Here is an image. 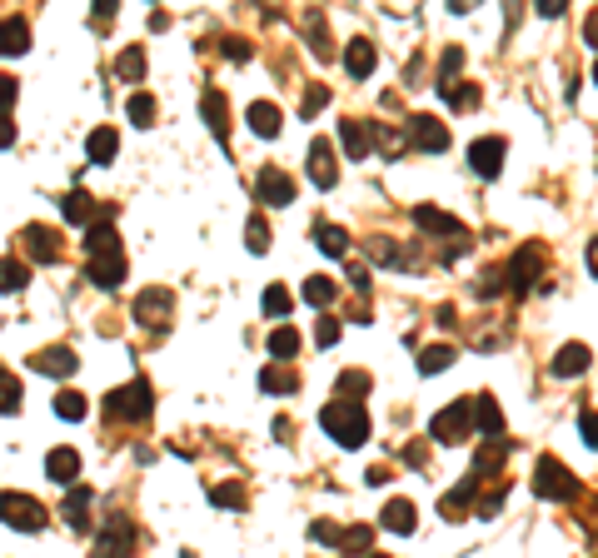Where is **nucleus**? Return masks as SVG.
<instances>
[{"mask_svg": "<svg viewBox=\"0 0 598 558\" xmlns=\"http://www.w3.org/2000/svg\"><path fill=\"white\" fill-rule=\"evenodd\" d=\"M319 424H324V434H330L339 449H359L370 439V414H364V404H355V399H330L324 414H319Z\"/></svg>", "mask_w": 598, "mask_h": 558, "instance_id": "f257e3e1", "label": "nucleus"}, {"mask_svg": "<svg viewBox=\"0 0 598 558\" xmlns=\"http://www.w3.org/2000/svg\"><path fill=\"white\" fill-rule=\"evenodd\" d=\"M150 409H155V389L145 379H130V384H120V389L105 394V414L120 418V424H145Z\"/></svg>", "mask_w": 598, "mask_h": 558, "instance_id": "f03ea898", "label": "nucleus"}, {"mask_svg": "<svg viewBox=\"0 0 598 558\" xmlns=\"http://www.w3.org/2000/svg\"><path fill=\"white\" fill-rule=\"evenodd\" d=\"M534 494L538 498H554V504H569V498H578V479L569 474V464L554 454H544L534 464Z\"/></svg>", "mask_w": 598, "mask_h": 558, "instance_id": "7ed1b4c3", "label": "nucleus"}, {"mask_svg": "<svg viewBox=\"0 0 598 558\" xmlns=\"http://www.w3.org/2000/svg\"><path fill=\"white\" fill-rule=\"evenodd\" d=\"M0 519L11 523L15 533H40V529H45V504L30 498V494L5 489V494H0Z\"/></svg>", "mask_w": 598, "mask_h": 558, "instance_id": "20e7f679", "label": "nucleus"}, {"mask_svg": "<svg viewBox=\"0 0 598 558\" xmlns=\"http://www.w3.org/2000/svg\"><path fill=\"white\" fill-rule=\"evenodd\" d=\"M135 324H145V330L165 334L170 330V315H175V294L165 290V284H155V290H140V299H135Z\"/></svg>", "mask_w": 598, "mask_h": 558, "instance_id": "39448f33", "label": "nucleus"}, {"mask_svg": "<svg viewBox=\"0 0 598 558\" xmlns=\"http://www.w3.org/2000/svg\"><path fill=\"white\" fill-rule=\"evenodd\" d=\"M429 434L439 439V444H464V439L474 434V399H458V404L439 409L434 424H429Z\"/></svg>", "mask_w": 598, "mask_h": 558, "instance_id": "423d86ee", "label": "nucleus"}, {"mask_svg": "<svg viewBox=\"0 0 598 558\" xmlns=\"http://www.w3.org/2000/svg\"><path fill=\"white\" fill-rule=\"evenodd\" d=\"M140 544V529L125 519V514H115L110 523H100V538H95V558H130Z\"/></svg>", "mask_w": 598, "mask_h": 558, "instance_id": "0eeeda50", "label": "nucleus"}, {"mask_svg": "<svg viewBox=\"0 0 598 558\" xmlns=\"http://www.w3.org/2000/svg\"><path fill=\"white\" fill-rule=\"evenodd\" d=\"M409 145L424 150V155H444L449 150V125L439 115H414V120H409Z\"/></svg>", "mask_w": 598, "mask_h": 558, "instance_id": "6e6552de", "label": "nucleus"}, {"mask_svg": "<svg viewBox=\"0 0 598 558\" xmlns=\"http://www.w3.org/2000/svg\"><path fill=\"white\" fill-rule=\"evenodd\" d=\"M504 155H509V145L498 135H484V140H474L469 145V165L479 179H498V170H504Z\"/></svg>", "mask_w": 598, "mask_h": 558, "instance_id": "1a4fd4ad", "label": "nucleus"}, {"mask_svg": "<svg viewBox=\"0 0 598 558\" xmlns=\"http://www.w3.org/2000/svg\"><path fill=\"white\" fill-rule=\"evenodd\" d=\"M20 244H26V254L36 265H55L65 240H60V229H51V225H26L20 229Z\"/></svg>", "mask_w": 598, "mask_h": 558, "instance_id": "9d476101", "label": "nucleus"}, {"mask_svg": "<svg viewBox=\"0 0 598 558\" xmlns=\"http://www.w3.org/2000/svg\"><path fill=\"white\" fill-rule=\"evenodd\" d=\"M504 275H509V284L519 294H529L538 284V275H544V250H538V244H523L519 254H514V265L504 269Z\"/></svg>", "mask_w": 598, "mask_h": 558, "instance_id": "9b49d317", "label": "nucleus"}, {"mask_svg": "<svg viewBox=\"0 0 598 558\" xmlns=\"http://www.w3.org/2000/svg\"><path fill=\"white\" fill-rule=\"evenodd\" d=\"M255 200L259 204H290L294 200V179L284 175L280 165H265V170H259V179H255Z\"/></svg>", "mask_w": 598, "mask_h": 558, "instance_id": "f8f14e48", "label": "nucleus"}, {"mask_svg": "<svg viewBox=\"0 0 598 558\" xmlns=\"http://www.w3.org/2000/svg\"><path fill=\"white\" fill-rule=\"evenodd\" d=\"M414 225L429 229V235H449V240L469 244V229L458 225L454 215H444V210H434V204H414Z\"/></svg>", "mask_w": 598, "mask_h": 558, "instance_id": "ddd939ff", "label": "nucleus"}, {"mask_svg": "<svg viewBox=\"0 0 598 558\" xmlns=\"http://www.w3.org/2000/svg\"><path fill=\"white\" fill-rule=\"evenodd\" d=\"M30 364H36L40 374H51V379H70V374L80 369V359H76V349L51 344V349H36V355H30Z\"/></svg>", "mask_w": 598, "mask_h": 558, "instance_id": "4468645a", "label": "nucleus"}, {"mask_svg": "<svg viewBox=\"0 0 598 558\" xmlns=\"http://www.w3.org/2000/svg\"><path fill=\"white\" fill-rule=\"evenodd\" d=\"M60 215L70 219V225H85V229H90V225H95V219H115V210H100V204H95V200H90V195H85V190H80V185H76V190L65 195Z\"/></svg>", "mask_w": 598, "mask_h": 558, "instance_id": "2eb2a0df", "label": "nucleus"}, {"mask_svg": "<svg viewBox=\"0 0 598 558\" xmlns=\"http://www.w3.org/2000/svg\"><path fill=\"white\" fill-rule=\"evenodd\" d=\"M309 179H315V190H334L339 165H334V145H330V140H315V145H309Z\"/></svg>", "mask_w": 598, "mask_h": 558, "instance_id": "dca6fc26", "label": "nucleus"}, {"mask_svg": "<svg viewBox=\"0 0 598 558\" xmlns=\"http://www.w3.org/2000/svg\"><path fill=\"white\" fill-rule=\"evenodd\" d=\"M90 284H95V290H120V284H125V254H100V259H90Z\"/></svg>", "mask_w": 598, "mask_h": 558, "instance_id": "f3484780", "label": "nucleus"}, {"mask_svg": "<svg viewBox=\"0 0 598 558\" xmlns=\"http://www.w3.org/2000/svg\"><path fill=\"white\" fill-rule=\"evenodd\" d=\"M479 489H484V479H474L469 474L458 489H449V494L439 498V514H444V519H464V514L474 508V494H479Z\"/></svg>", "mask_w": 598, "mask_h": 558, "instance_id": "a211bd4d", "label": "nucleus"}, {"mask_svg": "<svg viewBox=\"0 0 598 558\" xmlns=\"http://www.w3.org/2000/svg\"><path fill=\"white\" fill-rule=\"evenodd\" d=\"M200 115H204V125H210V135H219V145L229 140V105L219 90H204L200 95Z\"/></svg>", "mask_w": 598, "mask_h": 558, "instance_id": "6ab92c4d", "label": "nucleus"}, {"mask_svg": "<svg viewBox=\"0 0 598 558\" xmlns=\"http://www.w3.org/2000/svg\"><path fill=\"white\" fill-rule=\"evenodd\" d=\"M474 429L489 434V439H498V434H504V409H498L494 394H479V399H474Z\"/></svg>", "mask_w": 598, "mask_h": 558, "instance_id": "aec40b11", "label": "nucleus"}, {"mask_svg": "<svg viewBox=\"0 0 598 558\" xmlns=\"http://www.w3.org/2000/svg\"><path fill=\"white\" fill-rule=\"evenodd\" d=\"M588 359H594L588 344H563L559 355H554V374H559V379H578V374L588 369Z\"/></svg>", "mask_w": 598, "mask_h": 558, "instance_id": "412c9836", "label": "nucleus"}, {"mask_svg": "<svg viewBox=\"0 0 598 558\" xmlns=\"http://www.w3.org/2000/svg\"><path fill=\"white\" fill-rule=\"evenodd\" d=\"M30 51V26L20 15H5L0 20V55H26Z\"/></svg>", "mask_w": 598, "mask_h": 558, "instance_id": "4be33fe9", "label": "nucleus"}, {"mask_svg": "<svg viewBox=\"0 0 598 558\" xmlns=\"http://www.w3.org/2000/svg\"><path fill=\"white\" fill-rule=\"evenodd\" d=\"M85 250H90V259H100V254H120V235H115L110 219H95V225L85 229Z\"/></svg>", "mask_w": 598, "mask_h": 558, "instance_id": "5701e85b", "label": "nucleus"}, {"mask_svg": "<svg viewBox=\"0 0 598 558\" xmlns=\"http://www.w3.org/2000/svg\"><path fill=\"white\" fill-rule=\"evenodd\" d=\"M379 523L389 533H414L419 514H414V504H409V498H389V504H384V514H379Z\"/></svg>", "mask_w": 598, "mask_h": 558, "instance_id": "b1692460", "label": "nucleus"}, {"mask_svg": "<svg viewBox=\"0 0 598 558\" xmlns=\"http://www.w3.org/2000/svg\"><path fill=\"white\" fill-rule=\"evenodd\" d=\"M259 389H265V394H294V389H299V369H294V364L259 369Z\"/></svg>", "mask_w": 598, "mask_h": 558, "instance_id": "393cba45", "label": "nucleus"}, {"mask_svg": "<svg viewBox=\"0 0 598 558\" xmlns=\"http://www.w3.org/2000/svg\"><path fill=\"white\" fill-rule=\"evenodd\" d=\"M244 120H250V130H255L259 140H275V135H280V105H269V100H255V105H250V115H244Z\"/></svg>", "mask_w": 598, "mask_h": 558, "instance_id": "a878e982", "label": "nucleus"}, {"mask_svg": "<svg viewBox=\"0 0 598 558\" xmlns=\"http://www.w3.org/2000/svg\"><path fill=\"white\" fill-rule=\"evenodd\" d=\"M45 474H51L55 483H76L80 454H76V449H51V454H45Z\"/></svg>", "mask_w": 598, "mask_h": 558, "instance_id": "bb28decb", "label": "nucleus"}, {"mask_svg": "<svg viewBox=\"0 0 598 558\" xmlns=\"http://www.w3.org/2000/svg\"><path fill=\"white\" fill-rule=\"evenodd\" d=\"M115 150H120V135H115L110 125L90 130V140H85V155L95 160V165H110V160H115Z\"/></svg>", "mask_w": 598, "mask_h": 558, "instance_id": "cd10ccee", "label": "nucleus"}, {"mask_svg": "<svg viewBox=\"0 0 598 558\" xmlns=\"http://www.w3.org/2000/svg\"><path fill=\"white\" fill-rule=\"evenodd\" d=\"M344 70H349L355 80L370 76V70H374V45H370V40H349V45H344Z\"/></svg>", "mask_w": 598, "mask_h": 558, "instance_id": "c85d7f7f", "label": "nucleus"}, {"mask_svg": "<svg viewBox=\"0 0 598 558\" xmlns=\"http://www.w3.org/2000/svg\"><path fill=\"white\" fill-rule=\"evenodd\" d=\"M26 284H30V265L20 254H5L0 259V294H15V290H26Z\"/></svg>", "mask_w": 598, "mask_h": 558, "instance_id": "c756f323", "label": "nucleus"}, {"mask_svg": "<svg viewBox=\"0 0 598 558\" xmlns=\"http://www.w3.org/2000/svg\"><path fill=\"white\" fill-rule=\"evenodd\" d=\"M339 140H344V155H349V160H364V155H370V125H364V120H344Z\"/></svg>", "mask_w": 598, "mask_h": 558, "instance_id": "7c9ffc66", "label": "nucleus"}, {"mask_svg": "<svg viewBox=\"0 0 598 558\" xmlns=\"http://www.w3.org/2000/svg\"><path fill=\"white\" fill-rule=\"evenodd\" d=\"M90 498H95V489H90V483H76V489L65 494V523H70V529H90V523H85Z\"/></svg>", "mask_w": 598, "mask_h": 558, "instance_id": "2f4dec72", "label": "nucleus"}, {"mask_svg": "<svg viewBox=\"0 0 598 558\" xmlns=\"http://www.w3.org/2000/svg\"><path fill=\"white\" fill-rule=\"evenodd\" d=\"M315 244L330 254V259H344V254H349V229H339V225H315Z\"/></svg>", "mask_w": 598, "mask_h": 558, "instance_id": "473e14b6", "label": "nucleus"}, {"mask_svg": "<svg viewBox=\"0 0 598 558\" xmlns=\"http://www.w3.org/2000/svg\"><path fill=\"white\" fill-rule=\"evenodd\" d=\"M299 20H305V30H309V51H315L319 60H330L334 45H330V36H324V11H305Z\"/></svg>", "mask_w": 598, "mask_h": 558, "instance_id": "72a5a7b5", "label": "nucleus"}, {"mask_svg": "<svg viewBox=\"0 0 598 558\" xmlns=\"http://www.w3.org/2000/svg\"><path fill=\"white\" fill-rule=\"evenodd\" d=\"M504 458H509V449L498 444V439H489L484 449H479V458H474V479H489V474L504 469Z\"/></svg>", "mask_w": 598, "mask_h": 558, "instance_id": "f704fd0d", "label": "nucleus"}, {"mask_svg": "<svg viewBox=\"0 0 598 558\" xmlns=\"http://www.w3.org/2000/svg\"><path fill=\"white\" fill-rule=\"evenodd\" d=\"M334 294H339V284H334L330 275H309V279H305V299H309L315 309H330Z\"/></svg>", "mask_w": 598, "mask_h": 558, "instance_id": "c9c22d12", "label": "nucleus"}, {"mask_svg": "<svg viewBox=\"0 0 598 558\" xmlns=\"http://www.w3.org/2000/svg\"><path fill=\"white\" fill-rule=\"evenodd\" d=\"M449 364H454V344H429V349H419V374H444Z\"/></svg>", "mask_w": 598, "mask_h": 558, "instance_id": "e433bc0d", "label": "nucleus"}, {"mask_svg": "<svg viewBox=\"0 0 598 558\" xmlns=\"http://www.w3.org/2000/svg\"><path fill=\"white\" fill-rule=\"evenodd\" d=\"M115 70H120L125 85H140V80H145V51H140V45H130V51L115 60Z\"/></svg>", "mask_w": 598, "mask_h": 558, "instance_id": "4c0bfd02", "label": "nucleus"}, {"mask_svg": "<svg viewBox=\"0 0 598 558\" xmlns=\"http://www.w3.org/2000/svg\"><path fill=\"white\" fill-rule=\"evenodd\" d=\"M55 414H60V418H70V424H80V418L90 414V409H85V394H76V389H60V394H55Z\"/></svg>", "mask_w": 598, "mask_h": 558, "instance_id": "58836bf2", "label": "nucleus"}, {"mask_svg": "<svg viewBox=\"0 0 598 558\" xmlns=\"http://www.w3.org/2000/svg\"><path fill=\"white\" fill-rule=\"evenodd\" d=\"M20 404H26V389H20V379L0 369V414H15Z\"/></svg>", "mask_w": 598, "mask_h": 558, "instance_id": "ea45409f", "label": "nucleus"}, {"mask_svg": "<svg viewBox=\"0 0 598 558\" xmlns=\"http://www.w3.org/2000/svg\"><path fill=\"white\" fill-rule=\"evenodd\" d=\"M439 95H444V105H454V110H474V105L484 100L479 85H439Z\"/></svg>", "mask_w": 598, "mask_h": 558, "instance_id": "a19ab883", "label": "nucleus"}, {"mask_svg": "<svg viewBox=\"0 0 598 558\" xmlns=\"http://www.w3.org/2000/svg\"><path fill=\"white\" fill-rule=\"evenodd\" d=\"M125 115L135 120V125H155V95H145V90H135L125 100Z\"/></svg>", "mask_w": 598, "mask_h": 558, "instance_id": "79ce46f5", "label": "nucleus"}, {"mask_svg": "<svg viewBox=\"0 0 598 558\" xmlns=\"http://www.w3.org/2000/svg\"><path fill=\"white\" fill-rule=\"evenodd\" d=\"M244 250H250V254H269V225L259 215H250V225H244Z\"/></svg>", "mask_w": 598, "mask_h": 558, "instance_id": "37998d69", "label": "nucleus"}, {"mask_svg": "<svg viewBox=\"0 0 598 558\" xmlns=\"http://www.w3.org/2000/svg\"><path fill=\"white\" fill-rule=\"evenodd\" d=\"M370 538H374L370 523H355V529L339 533V554H364V548H370Z\"/></svg>", "mask_w": 598, "mask_h": 558, "instance_id": "c03bdc74", "label": "nucleus"}, {"mask_svg": "<svg viewBox=\"0 0 598 558\" xmlns=\"http://www.w3.org/2000/svg\"><path fill=\"white\" fill-rule=\"evenodd\" d=\"M210 504H219V508H244V504H250V494H244L240 483H215V489H210Z\"/></svg>", "mask_w": 598, "mask_h": 558, "instance_id": "a18cd8bd", "label": "nucleus"}, {"mask_svg": "<svg viewBox=\"0 0 598 558\" xmlns=\"http://www.w3.org/2000/svg\"><path fill=\"white\" fill-rule=\"evenodd\" d=\"M269 355H275V359H294V355H299V334H294V330H275V334H269Z\"/></svg>", "mask_w": 598, "mask_h": 558, "instance_id": "49530a36", "label": "nucleus"}, {"mask_svg": "<svg viewBox=\"0 0 598 558\" xmlns=\"http://www.w3.org/2000/svg\"><path fill=\"white\" fill-rule=\"evenodd\" d=\"M504 284H509V275H504V269H484V275H479V284H474V294H479V299H494Z\"/></svg>", "mask_w": 598, "mask_h": 558, "instance_id": "de8ad7c7", "label": "nucleus"}, {"mask_svg": "<svg viewBox=\"0 0 598 558\" xmlns=\"http://www.w3.org/2000/svg\"><path fill=\"white\" fill-rule=\"evenodd\" d=\"M364 389H370V374L349 369V374H339V384H334V399H349V394H364Z\"/></svg>", "mask_w": 598, "mask_h": 558, "instance_id": "09e8293b", "label": "nucleus"}, {"mask_svg": "<svg viewBox=\"0 0 598 558\" xmlns=\"http://www.w3.org/2000/svg\"><path fill=\"white\" fill-rule=\"evenodd\" d=\"M458 70H464V51H458V45H449L444 60H439V85H454Z\"/></svg>", "mask_w": 598, "mask_h": 558, "instance_id": "8fccbe9b", "label": "nucleus"}, {"mask_svg": "<svg viewBox=\"0 0 598 558\" xmlns=\"http://www.w3.org/2000/svg\"><path fill=\"white\" fill-rule=\"evenodd\" d=\"M324 105H330V85H309V90H305V100H299V115L309 120V115H319Z\"/></svg>", "mask_w": 598, "mask_h": 558, "instance_id": "3c124183", "label": "nucleus"}, {"mask_svg": "<svg viewBox=\"0 0 598 558\" xmlns=\"http://www.w3.org/2000/svg\"><path fill=\"white\" fill-rule=\"evenodd\" d=\"M265 315H290V290H284V284H269L265 290Z\"/></svg>", "mask_w": 598, "mask_h": 558, "instance_id": "603ef678", "label": "nucleus"}, {"mask_svg": "<svg viewBox=\"0 0 598 558\" xmlns=\"http://www.w3.org/2000/svg\"><path fill=\"white\" fill-rule=\"evenodd\" d=\"M315 344H319V349H334V344H339V319H334V315H324V319H319Z\"/></svg>", "mask_w": 598, "mask_h": 558, "instance_id": "864d4df0", "label": "nucleus"}, {"mask_svg": "<svg viewBox=\"0 0 598 558\" xmlns=\"http://www.w3.org/2000/svg\"><path fill=\"white\" fill-rule=\"evenodd\" d=\"M578 429H584V444L598 449V409H578Z\"/></svg>", "mask_w": 598, "mask_h": 558, "instance_id": "5fc2aeb1", "label": "nucleus"}, {"mask_svg": "<svg viewBox=\"0 0 598 558\" xmlns=\"http://www.w3.org/2000/svg\"><path fill=\"white\" fill-rule=\"evenodd\" d=\"M20 100V80H11V76H0V120H5V110Z\"/></svg>", "mask_w": 598, "mask_h": 558, "instance_id": "6e6d98bb", "label": "nucleus"}, {"mask_svg": "<svg viewBox=\"0 0 598 558\" xmlns=\"http://www.w3.org/2000/svg\"><path fill=\"white\" fill-rule=\"evenodd\" d=\"M219 51H225L229 55V60H250V40H240V36H225V40H219Z\"/></svg>", "mask_w": 598, "mask_h": 558, "instance_id": "4d7b16f0", "label": "nucleus"}, {"mask_svg": "<svg viewBox=\"0 0 598 558\" xmlns=\"http://www.w3.org/2000/svg\"><path fill=\"white\" fill-rule=\"evenodd\" d=\"M309 533H315L319 544H334V548H339V533H344V529H334L330 519H319V523H315V529H309Z\"/></svg>", "mask_w": 598, "mask_h": 558, "instance_id": "13d9d810", "label": "nucleus"}, {"mask_svg": "<svg viewBox=\"0 0 598 558\" xmlns=\"http://www.w3.org/2000/svg\"><path fill=\"white\" fill-rule=\"evenodd\" d=\"M404 464H414V469H424V464H429V449H424V444H409V449H404Z\"/></svg>", "mask_w": 598, "mask_h": 558, "instance_id": "bf43d9fd", "label": "nucleus"}, {"mask_svg": "<svg viewBox=\"0 0 598 558\" xmlns=\"http://www.w3.org/2000/svg\"><path fill=\"white\" fill-rule=\"evenodd\" d=\"M15 145V125H11V115H5V120H0V150H11Z\"/></svg>", "mask_w": 598, "mask_h": 558, "instance_id": "052dcab7", "label": "nucleus"}, {"mask_svg": "<svg viewBox=\"0 0 598 558\" xmlns=\"http://www.w3.org/2000/svg\"><path fill=\"white\" fill-rule=\"evenodd\" d=\"M538 15H544V20H559V15H563V0H544V5H538Z\"/></svg>", "mask_w": 598, "mask_h": 558, "instance_id": "680f3d73", "label": "nucleus"}, {"mask_svg": "<svg viewBox=\"0 0 598 558\" xmlns=\"http://www.w3.org/2000/svg\"><path fill=\"white\" fill-rule=\"evenodd\" d=\"M115 20V0H105V5H95V26H110Z\"/></svg>", "mask_w": 598, "mask_h": 558, "instance_id": "e2e57ef3", "label": "nucleus"}, {"mask_svg": "<svg viewBox=\"0 0 598 558\" xmlns=\"http://www.w3.org/2000/svg\"><path fill=\"white\" fill-rule=\"evenodd\" d=\"M584 40H588V45H598V11H588V20H584Z\"/></svg>", "mask_w": 598, "mask_h": 558, "instance_id": "0e129e2a", "label": "nucleus"}, {"mask_svg": "<svg viewBox=\"0 0 598 558\" xmlns=\"http://www.w3.org/2000/svg\"><path fill=\"white\" fill-rule=\"evenodd\" d=\"M588 275L598 279V240H588Z\"/></svg>", "mask_w": 598, "mask_h": 558, "instance_id": "69168bd1", "label": "nucleus"}, {"mask_svg": "<svg viewBox=\"0 0 598 558\" xmlns=\"http://www.w3.org/2000/svg\"><path fill=\"white\" fill-rule=\"evenodd\" d=\"M364 558H389V554H364Z\"/></svg>", "mask_w": 598, "mask_h": 558, "instance_id": "338daca9", "label": "nucleus"}, {"mask_svg": "<svg viewBox=\"0 0 598 558\" xmlns=\"http://www.w3.org/2000/svg\"><path fill=\"white\" fill-rule=\"evenodd\" d=\"M594 80H598V65H594Z\"/></svg>", "mask_w": 598, "mask_h": 558, "instance_id": "774afa93", "label": "nucleus"}]
</instances>
